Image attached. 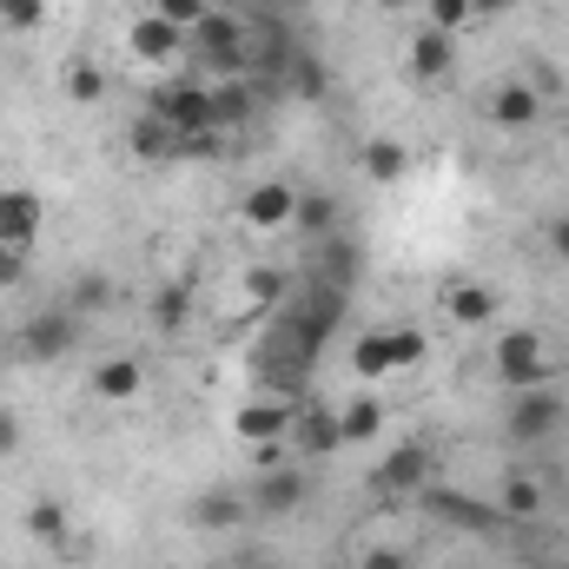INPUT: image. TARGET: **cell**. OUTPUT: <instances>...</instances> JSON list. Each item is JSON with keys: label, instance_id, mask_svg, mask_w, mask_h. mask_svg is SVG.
Instances as JSON below:
<instances>
[{"label": "cell", "instance_id": "cell-1", "mask_svg": "<svg viewBox=\"0 0 569 569\" xmlns=\"http://www.w3.org/2000/svg\"><path fill=\"white\" fill-rule=\"evenodd\" d=\"M550 378H557V358H550L543 331H530V325L497 331V385H503V391H537V385H550Z\"/></svg>", "mask_w": 569, "mask_h": 569}, {"label": "cell", "instance_id": "cell-2", "mask_svg": "<svg viewBox=\"0 0 569 569\" xmlns=\"http://www.w3.org/2000/svg\"><path fill=\"white\" fill-rule=\"evenodd\" d=\"M152 113L179 133V140H212L219 127H212V87H199V80H166L159 93H152Z\"/></svg>", "mask_w": 569, "mask_h": 569}, {"label": "cell", "instance_id": "cell-3", "mask_svg": "<svg viewBox=\"0 0 569 569\" xmlns=\"http://www.w3.org/2000/svg\"><path fill=\"white\" fill-rule=\"evenodd\" d=\"M186 40H192V53H199L219 80H226V73H246V27H239L232 13H219V7H212Z\"/></svg>", "mask_w": 569, "mask_h": 569}, {"label": "cell", "instance_id": "cell-4", "mask_svg": "<svg viewBox=\"0 0 569 569\" xmlns=\"http://www.w3.org/2000/svg\"><path fill=\"white\" fill-rule=\"evenodd\" d=\"M239 219H246L252 232H291V219H298V186H291V179H259V186L239 199Z\"/></svg>", "mask_w": 569, "mask_h": 569}, {"label": "cell", "instance_id": "cell-5", "mask_svg": "<svg viewBox=\"0 0 569 569\" xmlns=\"http://www.w3.org/2000/svg\"><path fill=\"white\" fill-rule=\"evenodd\" d=\"M73 331H80V311H40V318H27L20 325V358H33V365H53V358H67L73 351Z\"/></svg>", "mask_w": 569, "mask_h": 569}, {"label": "cell", "instance_id": "cell-6", "mask_svg": "<svg viewBox=\"0 0 569 569\" xmlns=\"http://www.w3.org/2000/svg\"><path fill=\"white\" fill-rule=\"evenodd\" d=\"M127 53L140 60V67H179V53H186V27H172L166 13H146L127 27Z\"/></svg>", "mask_w": 569, "mask_h": 569}, {"label": "cell", "instance_id": "cell-7", "mask_svg": "<svg viewBox=\"0 0 569 569\" xmlns=\"http://www.w3.org/2000/svg\"><path fill=\"white\" fill-rule=\"evenodd\" d=\"M40 226H47L40 192H27V186H0V246L27 252V246L40 239Z\"/></svg>", "mask_w": 569, "mask_h": 569}, {"label": "cell", "instance_id": "cell-8", "mask_svg": "<svg viewBox=\"0 0 569 569\" xmlns=\"http://www.w3.org/2000/svg\"><path fill=\"white\" fill-rule=\"evenodd\" d=\"M517 405H510V437L517 443H537V437H550V430L563 425V398L550 391V385H537V391H510Z\"/></svg>", "mask_w": 569, "mask_h": 569}, {"label": "cell", "instance_id": "cell-9", "mask_svg": "<svg viewBox=\"0 0 569 569\" xmlns=\"http://www.w3.org/2000/svg\"><path fill=\"white\" fill-rule=\"evenodd\" d=\"M378 490H391V497H418L430 490V450L425 443H398L385 463H378V477H371Z\"/></svg>", "mask_w": 569, "mask_h": 569}, {"label": "cell", "instance_id": "cell-10", "mask_svg": "<svg viewBox=\"0 0 569 569\" xmlns=\"http://www.w3.org/2000/svg\"><path fill=\"white\" fill-rule=\"evenodd\" d=\"M232 437H239V443H284V437H291V411H284V398L239 405V411H232Z\"/></svg>", "mask_w": 569, "mask_h": 569}, {"label": "cell", "instance_id": "cell-11", "mask_svg": "<svg viewBox=\"0 0 569 569\" xmlns=\"http://www.w3.org/2000/svg\"><path fill=\"white\" fill-rule=\"evenodd\" d=\"M537 113H543V93H537L530 80H503V87L490 93V120H497L503 133H530Z\"/></svg>", "mask_w": 569, "mask_h": 569}, {"label": "cell", "instance_id": "cell-12", "mask_svg": "<svg viewBox=\"0 0 569 569\" xmlns=\"http://www.w3.org/2000/svg\"><path fill=\"white\" fill-rule=\"evenodd\" d=\"M443 311H450V325L483 331V325H497V291L477 279H457V284H443Z\"/></svg>", "mask_w": 569, "mask_h": 569}, {"label": "cell", "instance_id": "cell-13", "mask_svg": "<svg viewBox=\"0 0 569 569\" xmlns=\"http://www.w3.org/2000/svg\"><path fill=\"white\" fill-rule=\"evenodd\" d=\"M425 510L437 523H457V530H497V503H470L463 490H425Z\"/></svg>", "mask_w": 569, "mask_h": 569}, {"label": "cell", "instance_id": "cell-14", "mask_svg": "<svg viewBox=\"0 0 569 569\" xmlns=\"http://www.w3.org/2000/svg\"><path fill=\"white\" fill-rule=\"evenodd\" d=\"M450 67H457V33H437V27H425V33L411 40V80H418V87H437Z\"/></svg>", "mask_w": 569, "mask_h": 569}, {"label": "cell", "instance_id": "cell-15", "mask_svg": "<svg viewBox=\"0 0 569 569\" xmlns=\"http://www.w3.org/2000/svg\"><path fill=\"white\" fill-rule=\"evenodd\" d=\"M351 378H358V385H385V378H398V358H391V325H378V331H365V338L351 345Z\"/></svg>", "mask_w": 569, "mask_h": 569}, {"label": "cell", "instance_id": "cell-16", "mask_svg": "<svg viewBox=\"0 0 569 569\" xmlns=\"http://www.w3.org/2000/svg\"><path fill=\"white\" fill-rule=\"evenodd\" d=\"M146 385L140 358H107L100 371H93V398H107V405H133Z\"/></svg>", "mask_w": 569, "mask_h": 569}, {"label": "cell", "instance_id": "cell-17", "mask_svg": "<svg viewBox=\"0 0 569 569\" xmlns=\"http://www.w3.org/2000/svg\"><path fill=\"white\" fill-rule=\"evenodd\" d=\"M490 503H497V517H510V523H537V517H543V483H537V477H503V490H497Z\"/></svg>", "mask_w": 569, "mask_h": 569}, {"label": "cell", "instance_id": "cell-18", "mask_svg": "<svg viewBox=\"0 0 569 569\" xmlns=\"http://www.w3.org/2000/svg\"><path fill=\"white\" fill-rule=\"evenodd\" d=\"M246 120H252V93H246V80H239V73L212 80V127L226 133V127H246Z\"/></svg>", "mask_w": 569, "mask_h": 569}, {"label": "cell", "instance_id": "cell-19", "mask_svg": "<svg viewBox=\"0 0 569 569\" xmlns=\"http://www.w3.org/2000/svg\"><path fill=\"white\" fill-rule=\"evenodd\" d=\"M338 418V443H371L378 430H385V405L378 398H351L345 411H331Z\"/></svg>", "mask_w": 569, "mask_h": 569}, {"label": "cell", "instance_id": "cell-20", "mask_svg": "<svg viewBox=\"0 0 569 569\" xmlns=\"http://www.w3.org/2000/svg\"><path fill=\"white\" fill-rule=\"evenodd\" d=\"M411 172V152L398 140H371L365 146V179H378V186H391V179H405Z\"/></svg>", "mask_w": 569, "mask_h": 569}, {"label": "cell", "instance_id": "cell-21", "mask_svg": "<svg viewBox=\"0 0 569 569\" xmlns=\"http://www.w3.org/2000/svg\"><path fill=\"white\" fill-rule=\"evenodd\" d=\"M192 523H199V530H232V523H246V503L226 497V490H212V497L192 503Z\"/></svg>", "mask_w": 569, "mask_h": 569}, {"label": "cell", "instance_id": "cell-22", "mask_svg": "<svg viewBox=\"0 0 569 569\" xmlns=\"http://www.w3.org/2000/svg\"><path fill=\"white\" fill-rule=\"evenodd\" d=\"M298 503H305V477H298V470H272V477L259 483V510L279 517V510H298Z\"/></svg>", "mask_w": 569, "mask_h": 569}, {"label": "cell", "instance_id": "cell-23", "mask_svg": "<svg viewBox=\"0 0 569 569\" xmlns=\"http://www.w3.org/2000/svg\"><path fill=\"white\" fill-rule=\"evenodd\" d=\"M27 530H33L40 543H73V523H67V510H60L53 497H40V503L27 510Z\"/></svg>", "mask_w": 569, "mask_h": 569}, {"label": "cell", "instance_id": "cell-24", "mask_svg": "<svg viewBox=\"0 0 569 569\" xmlns=\"http://www.w3.org/2000/svg\"><path fill=\"white\" fill-rule=\"evenodd\" d=\"M67 93H73L80 107H100V100H107V73H100L93 60H67Z\"/></svg>", "mask_w": 569, "mask_h": 569}, {"label": "cell", "instance_id": "cell-25", "mask_svg": "<svg viewBox=\"0 0 569 569\" xmlns=\"http://www.w3.org/2000/svg\"><path fill=\"white\" fill-rule=\"evenodd\" d=\"M291 437L311 450V457H325V450H338V418L331 411H318V418H305V425H291Z\"/></svg>", "mask_w": 569, "mask_h": 569}, {"label": "cell", "instance_id": "cell-26", "mask_svg": "<svg viewBox=\"0 0 569 569\" xmlns=\"http://www.w3.org/2000/svg\"><path fill=\"white\" fill-rule=\"evenodd\" d=\"M430 338L418 331V325H391V358H398V371H411V365H425Z\"/></svg>", "mask_w": 569, "mask_h": 569}, {"label": "cell", "instance_id": "cell-27", "mask_svg": "<svg viewBox=\"0 0 569 569\" xmlns=\"http://www.w3.org/2000/svg\"><path fill=\"white\" fill-rule=\"evenodd\" d=\"M0 27H13V33L47 27V0H0Z\"/></svg>", "mask_w": 569, "mask_h": 569}, {"label": "cell", "instance_id": "cell-28", "mask_svg": "<svg viewBox=\"0 0 569 569\" xmlns=\"http://www.w3.org/2000/svg\"><path fill=\"white\" fill-rule=\"evenodd\" d=\"M470 20H477L470 0H430V27H437V33H463Z\"/></svg>", "mask_w": 569, "mask_h": 569}, {"label": "cell", "instance_id": "cell-29", "mask_svg": "<svg viewBox=\"0 0 569 569\" xmlns=\"http://www.w3.org/2000/svg\"><path fill=\"white\" fill-rule=\"evenodd\" d=\"M152 13H166V20H172V27H186V33H192V27H199V20H206V13H212V0H159V7H152Z\"/></svg>", "mask_w": 569, "mask_h": 569}, {"label": "cell", "instance_id": "cell-30", "mask_svg": "<svg viewBox=\"0 0 569 569\" xmlns=\"http://www.w3.org/2000/svg\"><path fill=\"white\" fill-rule=\"evenodd\" d=\"M152 318H159V325H179V318H186V284H166V291L152 298Z\"/></svg>", "mask_w": 569, "mask_h": 569}, {"label": "cell", "instance_id": "cell-31", "mask_svg": "<svg viewBox=\"0 0 569 569\" xmlns=\"http://www.w3.org/2000/svg\"><path fill=\"white\" fill-rule=\"evenodd\" d=\"M291 226H298V232H325V226H331V206H325V199H298V219H291Z\"/></svg>", "mask_w": 569, "mask_h": 569}, {"label": "cell", "instance_id": "cell-32", "mask_svg": "<svg viewBox=\"0 0 569 569\" xmlns=\"http://www.w3.org/2000/svg\"><path fill=\"white\" fill-rule=\"evenodd\" d=\"M20 437H27L20 411H7V405H0V457H13V450H20Z\"/></svg>", "mask_w": 569, "mask_h": 569}, {"label": "cell", "instance_id": "cell-33", "mask_svg": "<svg viewBox=\"0 0 569 569\" xmlns=\"http://www.w3.org/2000/svg\"><path fill=\"white\" fill-rule=\"evenodd\" d=\"M20 279H27V252L0 246V291H7V284H20Z\"/></svg>", "mask_w": 569, "mask_h": 569}, {"label": "cell", "instance_id": "cell-34", "mask_svg": "<svg viewBox=\"0 0 569 569\" xmlns=\"http://www.w3.org/2000/svg\"><path fill=\"white\" fill-rule=\"evenodd\" d=\"M291 73H298V93H305V100H318V93H325V73H318V60H298Z\"/></svg>", "mask_w": 569, "mask_h": 569}, {"label": "cell", "instance_id": "cell-35", "mask_svg": "<svg viewBox=\"0 0 569 569\" xmlns=\"http://www.w3.org/2000/svg\"><path fill=\"white\" fill-rule=\"evenodd\" d=\"M100 305H107V279H87V284H80V298H73L67 311H100Z\"/></svg>", "mask_w": 569, "mask_h": 569}, {"label": "cell", "instance_id": "cell-36", "mask_svg": "<svg viewBox=\"0 0 569 569\" xmlns=\"http://www.w3.org/2000/svg\"><path fill=\"white\" fill-rule=\"evenodd\" d=\"M358 569H411V557H405V550H365Z\"/></svg>", "mask_w": 569, "mask_h": 569}, {"label": "cell", "instance_id": "cell-37", "mask_svg": "<svg viewBox=\"0 0 569 569\" xmlns=\"http://www.w3.org/2000/svg\"><path fill=\"white\" fill-rule=\"evenodd\" d=\"M550 252H557V259L569 266V212L557 219V226H550Z\"/></svg>", "mask_w": 569, "mask_h": 569}, {"label": "cell", "instance_id": "cell-38", "mask_svg": "<svg viewBox=\"0 0 569 569\" xmlns=\"http://www.w3.org/2000/svg\"><path fill=\"white\" fill-rule=\"evenodd\" d=\"M246 284H252V298H279V272H252Z\"/></svg>", "mask_w": 569, "mask_h": 569}, {"label": "cell", "instance_id": "cell-39", "mask_svg": "<svg viewBox=\"0 0 569 569\" xmlns=\"http://www.w3.org/2000/svg\"><path fill=\"white\" fill-rule=\"evenodd\" d=\"M470 7H477V13H497V7H510V0H470Z\"/></svg>", "mask_w": 569, "mask_h": 569}, {"label": "cell", "instance_id": "cell-40", "mask_svg": "<svg viewBox=\"0 0 569 569\" xmlns=\"http://www.w3.org/2000/svg\"><path fill=\"white\" fill-rule=\"evenodd\" d=\"M378 7H391V13H398V7H405V0H378Z\"/></svg>", "mask_w": 569, "mask_h": 569}, {"label": "cell", "instance_id": "cell-41", "mask_svg": "<svg viewBox=\"0 0 569 569\" xmlns=\"http://www.w3.org/2000/svg\"><path fill=\"white\" fill-rule=\"evenodd\" d=\"M226 569H266V563H226Z\"/></svg>", "mask_w": 569, "mask_h": 569}]
</instances>
